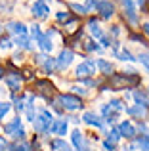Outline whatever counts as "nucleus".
<instances>
[{
    "instance_id": "nucleus-13",
    "label": "nucleus",
    "mask_w": 149,
    "mask_h": 151,
    "mask_svg": "<svg viewBox=\"0 0 149 151\" xmlns=\"http://www.w3.org/2000/svg\"><path fill=\"white\" fill-rule=\"evenodd\" d=\"M33 38L31 37H27V35H19V37H14V42L11 44H15V46H19V48H23V50H33Z\"/></svg>"
},
{
    "instance_id": "nucleus-8",
    "label": "nucleus",
    "mask_w": 149,
    "mask_h": 151,
    "mask_svg": "<svg viewBox=\"0 0 149 151\" xmlns=\"http://www.w3.org/2000/svg\"><path fill=\"white\" fill-rule=\"evenodd\" d=\"M48 132L57 134V136H65V134H67V121H65V119H54L50 128H48Z\"/></svg>"
},
{
    "instance_id": "nucleus-48",
    "label": "nucleus",
    "mask_w": 149,
    "mask_h": 151,
    "mask_svg": "<svg viewBox=\"0 0 149 151\" xmlns=\"http://www.w3.org/2000/svg\"><path fill=\"white\" fill-rule=\"evenodd\" d=\"M147 96H149V92H147Z\"/></svg>"
},
{
    "instance_id": "nucleus-6",
    "label": "nucleus",
    "mask_w": 149,
    "mask_h": 151,
    "mask_svg": "<svg viewBox=\"0 0 149 151\" xmlns=\"http://www.w3.org/2000/svg\"><path fill=\"white\" fill-rule=\"evenodd\" d=\"M117 128H119L120 136L126 138V140H134L136 134H138V130H136V126L132 124V121H122L119 126H117Z\"/></svg>"
},
{
    "instance_id": "nucleus-20",
    "label": "nucleus",
    "mask_w": 149,
    "mask_h": 151,
    "mask_svg": "<svg viewBox=\"0 0 149 151\" xmlns=\"http://www.w3.org/2000/svg\"><path fill=\"white\" fill-rule=\"evenodd\" d=\"M117 58L120 59V61H128V63H132V61H136V58L134 55H132V52L130 50H126V48H122V50H119L117 52Z\"/></svg>"
},
{
    "instance_id": "nucleus-24",
    "label": "nucleus",
    "mask_w": 149,
    "mask_h": 151,
    "mask_svg": "<svg viewBox=\"0 0 149 151\" xmlns=\"http://www.w3.org/2000/svg\"><path fill=\"white\" fill-rule=\"evenodd\" d=\"M124 17H126L132 25H138V12H136V8L134 10H124Z\"/></svg>"
},
{
    "instance_id": "nucleus-3",
    "label": "nucleus",
    "mask_w": 149,
    "mask_h": 151,
    "mask_svg": "<svg viewBox=\"0 0 149 151\" xmlns=\"http://www.w3.org/2000/svg\"><path fill=\"white\" fill-rule=\"evenodd\" d=\"M73 59H74V52H73V50H69V48L61 50L59 55L56 58V69H57V71H65V69H67V67L73 63Z\"/></svg>"
},
{
    "instance_id": "nucleus-39",
    "label": "nucleus",
    "mask_w": 149,
    "mask_h": 151,
    "mask_svg": "<svg viewBox=\"0 0 149 151\" xmlns=\"http://www.w3.org/2000/svg\"><path fill=\"white\" fill-rule=\"evenodd\" d=\"M96 2H97V0H86L84 8H86V10H88V14H90V12H92V10H96Z\"/></svg>"
},
{
    "instance_id": "nucleus-15",
    "label": "nucleus",
    "mask_w": 149,
    "mask_h": 151,
    "mask_svg": "<svg viewBox=\"0 0 149 151\" xmlns=\"http://www.w3.org/2000/svg\"><path fill=\"white\" fill-rule=\"evenodd\" d=\"M88 29H90V33H92V37L97 38V40H100V38L105 35L103 31H101V27H100V23H97L96 17H90V19H88Z\"/></svg>"
},
{
    "instance_id": "nucleus-44",
    "label": "nucleus",
    "mask_w": 149,
    "mask_h": 151,
    "mask_svg": "<svg viewBox=\"0 0 149 151\" xmlns=\"http://www.w3.org/2000/svg\"><path fill=\"white\" fill-rule=\"evenodd\" d=\"M44 59H46V55H44V54H37V55H34V61H37V63H42Z\"/></svg>"
},
{
    "instance_id": "nucleus-11",
    "label": "nucleus",
    "mask_w": 149,
    "mask_h": 151,
    "mask_svg": "<svg viewBox=\"0 0 149 151\" xmlns=\"http://www.w3.org/2000/svg\"><path fill=\"white\" fill-rule=\"evenodd\" d=\"M6 29H8V33H11L14 37L27 35V25H25V23H21V21H10L6 25Z\"/></svg>"
},
{
    "instance_id": "nucleus-10",
    "label": "nucleus",
    "mask_w": 149,
    "mask_h": 151,
    "mask_svg": "<svg viewBox=\"0 0 149 151\" xmlns=\"http://www.w3.org/2000/svg\"><path fill=\"white\" fill-rule=\"evenodd\" d=\"M126 109V115H130L132 119H138V121H142V119H145L147 117V107H143V105H138V103H134V105H130V107H124Z\"/></svg>"
},
{
    "instance_id": "nucleus-12",
    "label": "nucleus",
    "mask_w": 149,
    "mask_h": 151,
    "mask_svg": "<svg viewBox=\"0 0 149 151\" xmlns=\"http://www.w3.org/2000/svg\"><path fill=\"white\" fill-rule=\"evenodd\" d=\"M82 121H84L86 124H90V126H96V128H103V119H100L96 113H92V111H86L84 117H82Z\"/></svg>"
},
{
    "instance_id": "nucleus-16",
    "label": "nucleus",
    "mask_w": 149,
    "mask_h": 151,
    "mask_svg": "<svg viewBox=\"0 0 149 151\" xmlns=\"http://www.w3.org/2000/svg\"><path fill=\"white\" fill-rule=\"evenodd\" d=\"M34 42H37V44L40 46V50H44L46 54H48V52H52V50H54L52 38H50V37H46L44 33H42V35H40V37H38V38H34Z\"/></svg>"
},
{
    "instance_id": "nucleus-28",
    "label": "nucleus",
    "mask_w": 149,
    "mask_h": 151,
    "mask_svg": "<svg viewBox=\"0 0 149 151\" xmlns=\"http://www.w3.org/2000/svg\"><path fill=\"white\" fill-rule=\"evenodd\" d=\"M138 59H140V63H142V65L149 71V52H140V54H138Z\"/></svg>"
},
{
    "instance_id": "nucleus-46",
    "label": "nucleus",
    "mask_w": 149,
    "mask_h": 151,
    "mask_svg": "<svg viewBox=\"0 0 149 151\" xmlns=\"http://www.w3.org/2000/svg\"><path fill=\"white\" fill-rule=\"evenodd\" d=\"M2 78H4V69L0 67V81H2Z\"/></svg>"
},
{
    "instance_id": "nucleus-14",
    "label": "nucleus",
    "mask_w": 149,
    "mask_h": 151,
    "mask_svg": "<svg viewBox=\"0 0 149 151\" xmlns=\"http://www.w3.org/2000/svg\"><path fill=\"white\" fill-rule=\"evenodd\" d=\"M21 128V117H15V119H11L10 122H6V124H4V134H8V136H14L15 132H17V130Z\"/></svg>"
},
{
    "instance_id": "nucleus-40",
    "label": "nucleus",
    "mask_w": 149,
    "mask_h": 151,
    "mask_svg": "<svg viewBox=\"0 0 149 151\" xmlns=\"http://www.w3.org/2000/svg\"><path fill=\"white\" fill-rule=\"evenodd\" d=\"M103 147H105V151H115V144L109 142V140H105L103 142Z\"/></svg>"
},
{
    "instance_id": "nucleus-22",
    "label": "nucleus",
    "mask_w": 149,
    "mask_h": 151,
    "mask_svg": "<svg viewBox=\"0 0 149 151\" xmlns=\"http://www.w3.org/2000/svg\"><path fill=\"white\" fill-rule=\"evenodd\" d=\"M37 86L40 88V94H42V96H48V94H52V84H50L48 81H38Z\"/></svg>"
},
{
    "instance_id": "nucleus-23",
    "label": "nucleus",
    "mask_w": 149,
    "mask_h": 151,
    "mask_svg": "<svg viewBox=\"0 0 149 151\" xmlns=\"http://www.w3.org/2000/svg\"><path fill=\"white\" fill-rule=\"evenodd\" d=\"M136 145L142 151H149V138L147 136H138L136 138Z\"/></svg>"
},
{
    "instance_id": "nucleus-37",
    "label": "nucleus",
    "mask_w": 149,
    "mask_h": 151,
    "mask_svg": "<svg viewBox=\"0 0 149 151\" xmlns=\"http://www.w3.org/2000/svg\"><path fill=\"white\" fill-rule=\"evenodd\" d=\"M8 48H11V40L10 38H2L0 40V50H8Z\"/></svg>"
},
{
    "instance_id": "nucleus-27",
    "label": "nucleus",
    "mask_w": 149,
    "mask_h": 151,
    "mask_svg": "<svg viewBox=\"0 0 149 151\" xmlns=\"http://www.w3.org/2000/svg\"><path fill=\"white\" fill-rule=\"evenodd\" d=\"M84 50H86V52H101V46L97 44V42H94L92 38H90V40H86V42H84Z\"/></svg>"
},
{
    "instance_id": "nucleus-45",
    "label": "nucleus",
    "mask_w": 149,
    "mask_h": 151,
    "mask_svg": "<svg viewBox=\"0 0 149 151\" xmlns=\"http://www.w3.org/2000/svg\"><path fill=\"white\" fill-rule=\"evenodd\" d=\"M142 29H143V33H145V35H149V23H143Z\"/></svg>"
},
{
    "instance_id": "nucleus-4",
    "label": "nucleus",
    "mask_w": 149,
    "mask_h": 151,
    "mask_svg": "<svg viewBox=\"0 0 149 151\" xmlns=\"http://www.w3.org/2000/svg\"><path fill=\"white\" fill-rule=\"evenodd\" d=\"M96 12L100 14L101 19H111L115 15V4L111 0H100L96 2Z\"/></svg>"
},
{
    "instance_id": "nucleus-33",
    "label": "nucleus",
    "mask_w": 149,
    "mask_h": 151,
    "mask_svg": "<svg viewBox=\"0 0 149 151\" xmlns=\"http://www.w3.org/2000/svg\"><path fill=\"white\" fill-rule=\"evenodd\" d=\"M136 130H138V132H142L143 136H147V138H149V126L145 124V122L140 121V124H138V128H136Z\"/></svg>"
},
{
    "instance_id": "nucleus-35",
    "label": "nucleus",
    "mask_w": 149,
    "mask_h": 151,
    "mask_svg": "<svg viewBox=\"0 0 149 151\" xmlns=\"http://www.w3.org/2000/svg\"><path fill=\"white\" fill-rule=\"evenodd\" d=\"M120 4H122L124 10H134V8H136L134 0H120Z\"/></svg>"
},
{
    "instance_id": "nucleus-9",
    "label": "nucleus",
    "mask_w": 149,
    "mask_h": 151,
    "mask_svg": "<svg viewBox=\"0 0 149 151\" xmlns=\"http://www.w3.org/2000/svg\"><path fill=\"white\" fill-rule=\"evenodd\" d=\"M31 14L37 19H46L50 15V8H48V4H44V2H34L33 6H31Z\"/></svg>"
},
{
    "instance_id": "nucleus-7",
    "label": "nucleus",
    "mask_w": 149,
    "mask_h": 151,
    "mask_svg": "<svg viewBox=\"0 0 149 151\" xmlns=\"http://www.w3.org/2000/svg\"><path fill=\"white\" fill-rule=\"evenodd\" d=\"M4 81H6L8 88H10L11 92H17V90L21 88V73H19V71H11V73H8L6 77H4Z\"/></svg>"
},
{
    "instance_id": "nucleus-34",
    "label": "nucleus",
    "mask_w": 149,
    "mask_h": 151,
    "mask_svg": "<svg viewBox=\"0 0 149 151\" xmlns=\"http://www.w3.org/2000/svg\"><path fill=\"white\" fill-rule=\"evenodd\" d=\"M31 35H33V40L34 38H38L42 35V31H40V25H33L31 27Z\"/></svg>"
},
{
    "instance_id": "nucleus-26",
    "label": "nucleus",
    "mask_w": 149,
    "mask_h": 151,
    "mask_svg": "<svg viewBox=\"0 0 149 151\" xmlns=\"http://www.w3.org/2000/svg\"><path fill=\"white\" fill-rule=\"evenodd\" d=\"M11 111V103L10 101H0V121H4L8 113Z\"/></svg>"
},
{
    "instance_id": "nucleus-36",
    "label": "nucleus",
    "mask_w": 149,
    "mask_h": 151,
    "mask_svg": "<svg viewBox=\"0 0 149 151\" xmlns=\"http://www.w3.org/2000/svg\"><path fill=\"white\" fill-rule=\"evenodd\" d=\"M11 138H14V140H21V142H25V130L19 128V130H17V132H15Z\"/></svg>"
},
{
    "instance_id": "nucleus-30",
    "label": "nucleus",
    "mask_w": 149,
    "mask_h": 151,
    "mask_svg": "<svg viewBox=\"0 0 149 151\" xmlns=\"http://www.w3.org/2000/svg\"><path fill=\"white\" fill-rule=\"evenodd\" d=\"M11 151H31L29 149V144L27 142H21V144H15V145H10Z\"/></svg>"
},
{
    "instance_id": "nucleus-47",
    "label": "nucleus",
    "mask_w": 149,
    "mask_h": 151,
    "mask_svg": "<svg viewBox=\"0 0 149 151\" xmlns=\"http://www.w3.org/2000/svg\"><path fill=\"white\" fill-rule=\"evenodd\" d=\"M0 33H2V27H0Z\"/></svg>"
},
{
    "instance_id": "nucleus-32",
    "label": "nucleus",
    "mask_w": 149,
    "mask_h": 151,
    "mask_svg": "<svg viewBox=\"0 0 149 151\" xmlns=\"http://www.w3.org/2000/svg\"><path fill=\"white\" fill-rule=\"evenodd\" d=\"M25 105L27 103L21 100V98H15V111H17V113H23V111H25Z\"/></svg>"
},
{
    "instance_id": "nucleus-2",
    "label": "nucleus",
    "mask_w": 149,
    "mask_h": 151,
    "mask_svg": "<svg viewBox=\"0 0 149 151\" xmlns=\"http://www.w3.org/2000/svg\"><path fill=\"white\" fill-rule=\"evenodd\" d=\"M59 103L63 109L67 111H77V109H82V100L74 94H61L59 96Z\"/></svg>"
},
{
    "instance_id": "nucleus-43",
    "label": "nucleus",
    "mask_w": 149,
    "mask_h": 151,
    "mask_svg": "<svg viewBox=\"0 0 149 151\" xmlns=\"http://www.w3.org/2000/svg\"><path fill=\"white\" fill-rule=\"evenodd\" d=\"M73 92H74V96H77V94H80V96H86V94H88V92H86V90H82V88H77V86H73Z\"/></svg>"
},
{
    "instance_id": "nucleus-31",
    "label": "nucleus",
    "mask_w": 149,
    "mask_h": 151,
    "mask_svg": "<svg viewBox=\"0 0 149 151\" xmlns=\"http://www.w3.org/2000/svg\"><path fill=\"white\" fill-rule=\"evenodd\" d=\"M56 19L57 21H71V15H69V12H57Z\"/></svg>"
},
{
    "instance_id": "nucleus-5",
    "label": "nucleus",
    "mask_w": 149,
    "mask_h": 151,
    "mask_svg": "<svg viewBox=\"0 0 149 151\" xmlns=\"http://www.w3.org/2000/svg\"><path fill=\"white\" fill-rule=\"evenodd\" d=\"M96 75V59H86L77 67V77L78 78H88Z\"/></svg>"
},
{
    "instance_id": "nucleus-29",
    "label": "nucleus",
    "mask_w": 149,
    "mask_h": 151,
    "mask_svg": "<svg viewBox=\"0 0 149 151\" xmlns=\"http://www.w3.org/2000/svg\"><path fill=\"white\" fill-rule=\"evenodd\" d=\"M69 6H71L73 10L77 12V14H80V15H86V14H88V10L84 8V4H77V2H71Z\"/></svg>"
},
{
    "instance_id": "nucleus-42",
    "label": "nucleus",
    "mask_w": 149,
    "mask_h": 151,
    "mask_svg": "<svg viewBox=\"0 0 149 151\" xmlns=\"http://www.w3.org/2000/svg\"><path fill=\"white\" fill-rule=\"evenodd\" d=\"M6 149H8V142L4 136H0V151H6Z\"/></svg>"
},
{
    "instance_id": "nucleus-38",
    "label": "nucleus",
    "mask_w": 149,
    "mask_h": 151,
    "mask_svg": "<svg viewBox=\"0 0 149 151\" xmlns=\"http://www.w3.org/2000/svg\"><path fill=\"white\" fill-rule=\"evenodd\" d=\"M128 38H130L132 42H142V44H147V42L143 40V37H142V35H134V33H132V35H130Z\"/></svg>"
},
{
    "instance_id": "nucleus-19",
    "label": "nucleus",
    "mask_w": 149,
    "mask_h": 151,
    "mask_svg": "<svg viewBox=\"0 0 149 151\" xmlns=\"http://www.w3.org/2000/svg\"><path fill=\"white\" fill-rule=\"evenodd\" d=\"M71 138H73V144H74V149H78V147H80V145L82 144H84V134H82L80 132V130H78V128H74L73 130V132H71Z\"/></svg>"
},
{
    "instance_id": "nucleus-21",
    "label": "nucleus",
    "mask_w": 149,
    "mask_h": 151,
    "mask_svg": "<svg viewBox=\"0 0 149 151\" xmlns=\"http://www.w3.org/2000/svg\"><path fill=\"white\" fill-rule=\"evenodd\" d=\"M42 69H44V73L52 75L54 69H56V58H46L44 61H42Z\"/></svg>"
},
{
    "instance_id": "nucleus-41",
    "label": "nucleus",
    "mask_w": 149,
    "mask_h": 151,
    "mask_svg": "<svg viewBox=\"0 0 149 151\" xmlns=\"http://www.w3.org/2000/svg\"><path fill=\"white\" fill-rule=\"evenodd\" d=\"M109 35H115V37H119V35H120V29H119V25H113L111 29H109Z\"/></svg>"
},
{
    "instance_id": "nucleus-17",
    "label": "nucleus",
    "mask_w": 149,
    "mask_h": 151,
    "mask_svg": "<svg viewBox=\"0 0 149 151\" xmlns=\"http://www.w3.org/2000/svg\"><path fill=\"white\" fill-rule=\"evenodd\" d=\"M132 98H134V103H138V105H143L149 109V96L145 92H142V90H134V92L130 94Z\"/></svg>"
},
{
    "instance_id": "nucleus-25",
    "label": "nucleus",
    "mask_w": 149,
    "mask_h": 151,
    "mask_svg": "<svg viewBox=\"0 0 149 151\" xmlns=\"http://www.w3.org/2000/svg\"><path fill=\"white\" fill-rule=\"evenodd\" d=\"M120 138H122V136H120L119 128H111V130L107 132V140H109V142H113V144H117V142H120Z\"/></svg>"
},
{
    "instance_id": "nucleus-18",
    "label": "nucleus",
    "mask_w": 149,
    "mask_h": 151,
    "mask_svg": "<svg viewBox=\"0 0 149 151\" xmlns=\"http://www.w3.org/2000/svg\"><path fill=\"white\" fill-rule=\"evenodd\" d=\"M96 67L101 71L103 75H113V63L111 61H107V59H96Z\"/></svg>"
},
{
    "instance_id": "nucleus-1",
    "label": "nucleus",
    "mask_w": 149,
    "mask_h": 151,
    "mask_svg": "<svg viewBox=\"0 0 149 151\" xmlns=\"http://www.w3.org/2000/svg\"><path fill=\"white\" fill-rule=\"evenodd\" d=\"M52 121H54V117H52V113H50L46 107L38 109V111H37V117H34V121H33L34 132L46 134V132H48V128H50V124H52Z\"/></svg>"
}]
</instances>
